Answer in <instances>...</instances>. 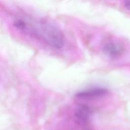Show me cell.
Wrapping results in <instances>:
<instances>
[{
	"mask_svg": "<svg viewBox=\"0 0 130 130\" xmlns=\"http://www.w3.org/2000/svg\"><path fill=\"white\" fill-rule=\"evenodd\" d=\"M15 26L22 31L41 38L48 44L56 49L64 45V37L62 32L54 24L46 21H39L32 23L21 19L17 20Z\"/></svg>",
	"mask_w": 130,
	"mask_h": 130,
	"instance_id": "6da1fadb",
	"label": "cell"
},
{
	"mask_svg": "<svg viewBox=\"0 0 130 130\" xmlns=\"http://www.w3.org/2000/svg\"><path fill=\"white\" fill-rule=\"evenodd\" d=\"M107 93L108 90L106 88L96 87L79 92L76 94V96L79 99L90 100L102 97Z\"/></svg>",
	"mask_w": 130,
	"mask_h": 130,
	"instance_id": "3957f363",
	"label": "cell"
},
{
	"mask_svg": "<svg viewBox=\"0 0 130 130\" xmlns=\"http://www.w3.org/2000/svg\"><path fill=\"white\" fill-rule=\"evenodd\" d=\"M91 115L90 108L85 105H81L78 107L75 113V119L77 123L85 125L89 121Z\"/></svg>",
	"mask_w": 130,
	"mask_h": 130,
	"instance_id": "277c9868",
	"label": "cell"
},
{
	"mask_svg": "<svg viewBox=\"0 0 130 130\" xmlns=\"http://www.w3.org/2000/svg\"><path fill=\"white\" fill-rule=\"evenodd\" d=\"M123 45L117 42H109L104 46L103 51L109 57L112 58H117L121 56L124 52Z\"/></svg>",
	"mask_w": 130,
	"mask_h": 130,
	"instance_id": "7a4b0ae2",
	"label": "cell"
},
{
	"mask_svg": "<svg viewBox=\"0 0 130 130\" xmlns=\"http://www.w3.org/2000/svg\"><path fill=\"white\" fill-rule=\"evenodd\" d=\"M124 6L128 10L130 11V0L126 1L124 2Z\"/></svg>",
	"mask_w": 130,
	"mask_h": 130,
	"instance_id": "5b68a950",
	"label": "cell"
}]
</instances>
